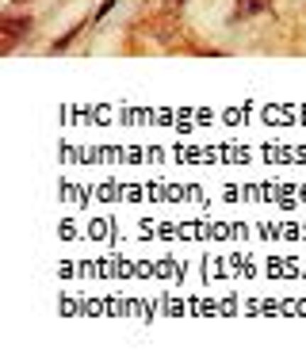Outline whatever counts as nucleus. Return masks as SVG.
I'll use <instances>...</instances> for the list:
<instances>
[{"instance_id":"nucleus-1","label":"nucleus","mask_w":306,"mask_h":363,"mask_svg":"<svg viewBox=\"0 0 306 363\" xmlns=\"http://www.w3.org/2000/svg\"><path fill=\"white\" fill-rule=\"evenodd\" d=\"M31 27H35L31 16H12V12H8L4 16V50H16V38L27 35Z\"/></svg>"},{"instance_id":"nucleus-2","label":"nucleus","mask_w":306,"mask_h":363,"mask_svg":"<svg viewBox=\"0 0 306 363\" xmlns=\"http://www.w3.org/2000/svg\"><path fill=\"white\" fill-rule=\"evenodd\" d=\"M272 12V0H234V19H253Z\"/></svg>"},{"instance_id":"nucleus-3","label":"nucleus","mask_w":306,"mask_h":363,"mask_svg":"<svg viewBox=\"0 0 306 363\" xmlns=\"http://www.w3.org/2000/svg\"><path fill=\"white\" fill-rule=\"evenodd\" d=\"M81 27H84V23H81ZM81 27H73V31H69V35H62V38H54V43H50V54H62V50H65V46H69V43H73V38H77V35H81Z\"/></svg>"},{"instance_id":"nucleus-4","label":"nucleus","mask_w":306,"mask_h":363,"mask_svg":"<svg viewBox=\"0 0 306 363\" xmlns=\"http://www.w3.org/2000/svg\"><path fill=\"white\" fill-rule=\"evenodd\" d=\"M115 8H119V0H104V4L96 8V16H92V19H96V23H100V19H104V16H111Z\"/></svg>"},{"instance_id":"nucleus-5","label":"nucleus","mask_w":306,"mask_h":363,"mask_svg":"<svg viewBox=\"0 0 306 363\" xmlns=\"http://www.w3.org/2000/svg\"><path fill=\"white\" fill-rule=\"evenodd\" d=\"M169 4H187V0H169Z\"/></svg>"}]
</instances>
